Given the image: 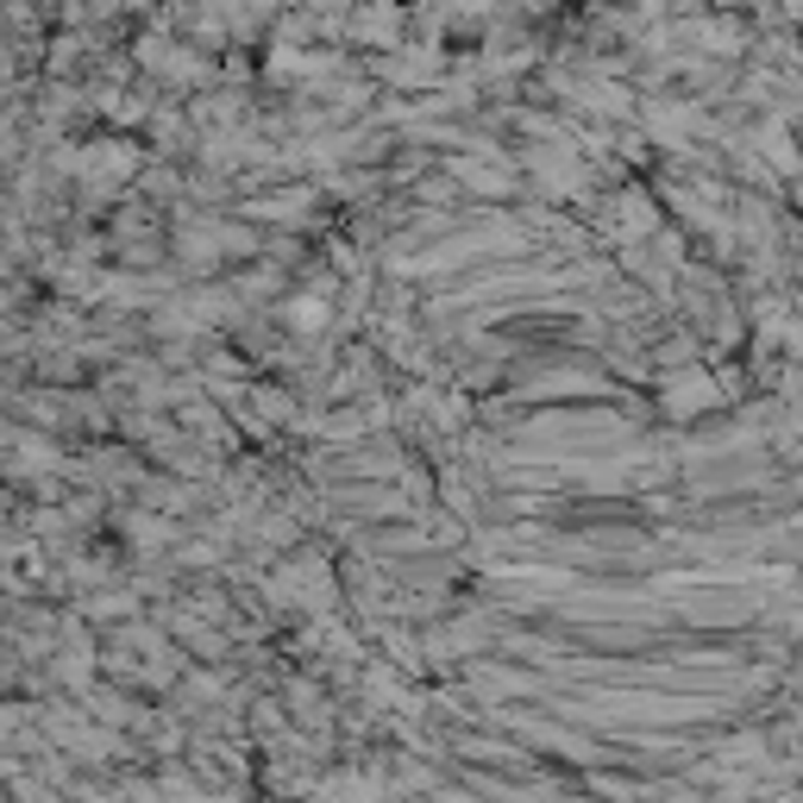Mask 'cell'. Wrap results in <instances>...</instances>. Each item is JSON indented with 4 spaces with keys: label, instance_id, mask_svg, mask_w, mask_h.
I'll return each instance as SVG.
<instances>
[{
    "label": "cell",
    "instance_id": "cell-1",
    "mask_svg": "<svg viewBox=\"0 0 803 803\" xmlns=\"http://www.w3.org/2000/svg\"><path fill=\"white\" fill-rule=\"evenodd\" d=\"M339 32L358 38V45H389V38L402 32V0H364L358 13H346Z\"/></svg>",
    "mask_w": 803,
    "mask_h": 803
}]
</instances>
